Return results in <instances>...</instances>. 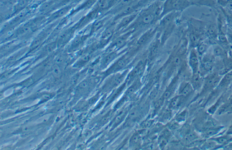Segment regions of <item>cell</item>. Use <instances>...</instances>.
I'll list each match as a JSON object with an SVG mask.
<instances>
[{"mask_svg":"<svg viewBox=\"0 0 232 150\" xmlns=\"http://www.w3.org/2000/svg\"><path fill=\"white\" fill-rule=\"evenodd\" d=\"M163 4V1L159 0L141 10L134 21L121 32L131 31L133 35L136 32L144 33V31L151 28L161 18Z\"/></svg>","mask_w":232,"mask_h":150,"instance_id":"1","label":"cell"},{"mask_svg":"<svg viewBox=\"0 0 232 150\" xmlns=\"http://www.w3.org/2000/svg\"><path fill=\"white\" fill-rule=\"evenodd\" d=\"M189 5L188 0H165L163 4L161 18L171 12H179L186 8Z\"/></svg>","mask_w":232,"mask_h":150,"instance_id":"2","label":"cell"},{"mask_svg":"<svg viewBox=\"0 0 232 150\" xmlns=\"http://www.w3.org/2000/svg\"><path fill=\"white\" fill-rule=\"evenodd\" d=\"M131 54H126L121 58L118 59L116 61L113 63L106 72V75H110L119 72L121 70L126 67L130 62L131 59Z\"/></svg>","mask_w":232,"mask_h":150,"instance_id":"3","label":"cell"},{"mask_svg":"<svg viewBox=\"0 0 232 150\" xmlns=\"http://www.w3.org/2000/svg\"><path fill=\"white\" fill-rule=\"evenodd\" d=\"M132 35L133 33L131 31L122 32L121 35L117 36L116 38L114 39L111 44L110 48L114 49V51L123 48L127 45V43L132 38Z\"/></svg>","mask_w":232,"mask_h":150,"instance_id":"4","label":"cell"},{"mask_svg":"<svg viewBox=\"0 0 232 150\" xmlns=\"http://www.w3.org/2000/svg\"><path fill=\"white\" fill-rule=\"evenodd\" d=\"M138 12L133 13L122 17L120 22L116 25V33L121 32L125 29L134 21Z\"/></svg>","mask_w":232,"mask_h":150,"instance_id":"5","label":"cell"},{"mask_svg":"<svg viewBox=\"0 0 232 150\" xmlns=\"http://www.w3.org/2000/svg\"><path fill=\"white\" fill-rule=\"evenodd\" d=\"M189 64L192 71L193 75L199 74L200 70V60L198 54L195 49L191 50L189 58Z\"/></svg>","mask_w":232,"mask_h":150,"instance_id":"6","label":"cell"},{"mask_svg":"<svg viewBox=\"0 0 232 150\" xmlns=\"http://www.w3.org/2000/svg\"><path fill=\"white\" fill-rule=\"evenodd\" d=\"M171 133L167 129L163 131L160 135L158 138V143L159 146L161 149L164 148L167 145Z\"/></svg>","mask_w":232,"mask_h":150,"instance_id":"7","label":"cell"},{"mask_svg":"<svg viewBox=\"0 0 232 150\" xmlns=\"http://www.w3.org/2000/svg\"><path fill=\"white\" fill-rule=\"evenodd\" d=\"M141 138L138 133H135L129 141V147L132 149H138L141 146Z\"/></svg>","mask_w":232,"mask_h":150,"instance_id":"8","label":"cell"},{"mask_svg":"<svg viewBox=\"0 0 232 150\" xmlns=\"http://www.w3.org/2000/svg\"><path fill=\"white\" fill-rule=\"evenodd\" d=\"M193 87L189 83H182L179 89L180 95L186 97L189 95L193 91Z\"/></svg>","mask_w":232,"mask_h":150,"instance_id":"9","label":"cell"},{"mask_svg":"<svg viewBox=\"0 0 232 150\" xmlns=\"http://www.w3.org/2000/svg\"><path fill=\"white\" fill-rule=\"evenodd\" d=\"M184 97H185L180 95L174 98L170 103V109H178L183 103Z\"/></svg>","mask_w":232,"mask_h":150,"instance_id":"10","label":"cell"},{"mask_svg":"<svg viewBox=\"0 0 232 150\" xmlns=\"http://www.w3.org/2000/svg\"><path fill=\"white\" fill-rule=\"evenodd\" d=\"M141 83L140 79L139 78H137L136 80L134 81V82L131 86L128 88V90H126V94L127 96H130L131 95L133 94L141 86Z\"/></svg>","mask_w":232,"mask_h":150,"instance_id":"11","label":"cell"},{"mask_svg":"<svg viewBox=\"0 0 232 150\" xmlns=\"http://www.w3.org/2000/svg\"><path fill=\"white\" fill-rule=\"evenodd\" d=\"M117 0H99L98 1V8L101 10L107 9L116 3Z\"/></svg>","mask_w":232,"mask_h":150,"instance_id":"12","label":"cell"},{"mask_svg":"<svg viewBox=\"0 0 232 150\" xmlns=\"http://www.w3.org/2000/svg\"><path fill=\"white\" fill-rule=\"evenodd\" d=\"M119 56V54L117 52V51H112L108 55L105 57L103 60V65L104 66H107V65L112 62L113 60H115L116 58L118 57Z\"/></svg>","mask_w":232,"mask_h":150,"instance_id":"13","label":"cell"},{"mask_svg":"<svg viewBox=\"0 0 232 150\" xmlns=\"http://www.w3.org/2000/svg\"><path fill=\"white\" fill-rule=\"evenodd\" d=\"M210 58H211L207 57H205L203 60L201 67L204 70L208 72L212 70L213 61L212 59Z\"/></svg>","mask_w":232,"mask_h":150,"instance_id":"14","label":"cell"},{"mask_svg":"<svg viewBox=\"0 0 232 150\" xmlns=\"http://www.w3.org/2000/svg\"><path fill=\"white\" fill-rule=\"evenodd\" d=\"M70 9H71V7L70 6L65 7L62 8V9L57 11L54 14L52 15L51 18L52 19H56L58 18L63 17L64 15H66L69 12V11H70Z\"/></svg>","mask_w":232,"mask_h":150,"instance_id":"15","label":"cell"},{"mask_svg":"<svg viewBox=\"0 0 232 150\" xmlns=\"http://www.w3.org/2000/svg\"><path fill=\"white\" fill-rule=\"evenodd\" d=\"M72 33H73V32L71 30H68V31H66L65 32L62 33V35L60 36L59 40L60 43H65L68 40H70L71 36H72Z\"/></svg>","mask_w":232,"mask_h":150,"instance_id":"16","label":"cell"},{"mask_svg":"<svg viewBox=\"0 0 232 150\" xmlns=\"http://www.w3.org/2000/svg\"><path fill=\"white\" fill-rule=\"evenodd\" d=\"M207 33L208 34L210 37L212 38H215L218 36V28H217L216 26L215 25H211L207 29Z\"/></svg>","mask_w":232,"mask_h":150,"instance_id":"17","label":"cell"},{"mask_svg":"<svg viewBox=\"0 0 232 150\" xmlns=\"http://www.w3.org/2000/svg\"><path fill=\"white\" fill-rule=\"evenodd\" d=\"M208 49V45L205 43L200 42L197 46V52L199 55H202Z\"/></svg>","mask_w":232,"mask_h":150,"instance_id":"18","label":"cell"},{"mask_svg":"<svg viewBox=\"0 0 232 150\" xmlns=\"http://www.w3.org/2000/svg\"><path fill=\"white\" fill-rule=\"evenodd\" d=\"M231 81H232V72L228 73L224 77L220 85L222 86H225V85H228Z\"/></svg>","mask_w":232,"mask_h":150,"instance_id":"19","label":"cell"},{"mask_svg":"<svg viewBox=\"0 0 232 150\" xmlns=\"http://www.w3.org/2000/svg\"><path fill=\"white\" fill-rule=\"evenodd\" d=\"M126 115V111L122 110L119 112V114L117 115V116L116 117L114 121V123L115 124L117 125V124L119 123L121 120L123 119L124 117Z\"/></svg>","mask_w":232,"mask_h":150,"instance_id":"20","label":"cell"},{"mask_svg":"<svg viewBox=\"0 0 232 150\" xmlns=\"http://www.w3.org/2000/svg\"><path fill=\"white\" fill-rule=\"evenodd\" d=\"M214 53L215 56H222L224 55V51L223 49L219 46H217L215 48L214 50Z\"/></svg>","mask_w":232,"mask_h":150,"instance_id":"21","label":"cell"},{"mask_svg":"<svg viewBox=\"0 0 232 150\" xmlns=\"http://www.w3.org/2000/svg\"><path fill=\"white\" fill-rule=\"evenodd\" d=\"M186 117V113L185 111L181 112L180 114L177 116L176 118V120L179 123L183 122L185 120Z\"/></svg>","mask_w":232,"mask_h":150,"instance_id":"22","label":"cell"},{"mask_svg":"<svg viewBox=\"0 0 232 150\" xmlns=\"http://www.w3.org/2000/svg\"><path fill=\"white\" fill-rule=\"evenodd\" d=\"M220 130V129L219 128H217L210 129V130L207 131L205 135V136H207V137H210V136L215 134L217 133Z\"/></svg>","mask_w":232,"mask_h":150,"instance_id":"23","label":"cell"},{"mask_svg":"<svg viewBox=\"0 0 232 150\" xmlns=\"http://www.w3.org/2000/svg\"><path fill=\"white\" fill-rule=\"evenodd\" d=\"M228 139L229 138L228 137H222L221 138H217L212 139V140L216 141L219 144H224L228 141Z\"/></svg>","mask_w":232,"mask_h":150,"instance_id":"24","label":"cell"},{"mask_svg":"<svg viewBox=\"0 0 232 150\" xmlns=\"http://www.w3.org/2000/svg\"><path fill=\"white\" fill-rule=\"evenodd\" d=\"M53 73L56 76H60L61 74V70L57 65L54 66L53 68Z\"/></svg>","mask_w":232,"mask_h":150,"instance_id":"25","label":"cell"},{"mask_svg":"<svg viewBox=\"0 0 232 150\" xmlns=\"http://www.w3.org/2000/svg\"><path fill=\"white\" fill-rule=\"evenodd\" d=\"M226 6L227 7L229 10H230V11L232 12V1H231V2L227 3Z\"/></svg>","mask_w":232,"mask_h":150,"instance_id":"26","label":"cell"},{"mask_svg":"<svg viewBox=\"0 0 232 150\" xmlns=\"http://www.w3.org/2000/svg\"><path fill=\"white\" fill-rule=\"evenodd\" d=\"M228 40L229 41H230L231 43V44H232V34H228Z\"/></svg>","mask_w":232,"mask_h":150,"instance_id":"27","label":"cell"}]
</instances>
